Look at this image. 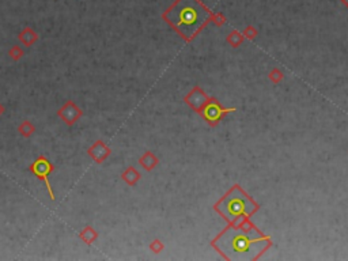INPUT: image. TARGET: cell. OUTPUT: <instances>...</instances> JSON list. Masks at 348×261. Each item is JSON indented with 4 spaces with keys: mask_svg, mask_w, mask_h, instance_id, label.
Masks as SVG:
<instances>
[{
    "mask_svg": "<svg viewBox=\"0 0 348 261\" xmlns=\"http://www.w3.org/2000/svg\"><path fill=\"white\" fill-rule=\"evenodd\" d=\"M218 246L228 258H253L267 246V241L252 238L241 230L228 229L216 241Z\"/></svg>",
    "mask_w": 348,
    "mask_h": 261,
    "instance_id": "cell-2",
    "label": "cell"
},
{
    "mask_svg": "<svg viewBox=\"0 0 348 261\" xmlns=\"http://www.w3.org/2000/svg\"><path fill=\"white\" fill-rule=\"evenodd\" d=\"M224 112H226V110L220 108L216 102H211V104H208L205 106V109L203 110V114H204V117L207 118V120H210V121H216V120L220 118V116H222Z\"/></svg>",
    "mask_w": 348,
    "mask_h": 261,
    "instance_id": "cell-5",
    "label": "cell"
},
{
    "mask_svg": "<svg viewBox=\"0 0 348 261\" xmlns=\"http://www.w3.org/2000/svg\"><path fill=\"white\" fill-rule=\"evenodd\" d=\"M165 18L184 37L191 38L208 21L210 13L199 0H177L165 14Z\"/></svg>",
    "mask_w": 348,
    "mask_h": 261,
    "instance_id": "cell-1",
    "label": "cell"
},
{
    "mask_svg": "<svg viewBox=\"0 0 348 261\" xmlns=\"http://www.w3.org/2000/svg\"><path fill=\"white\" fill-rule=\"evenodd\" d=\"M218 210L227 218V221H234L237 218L248 215L249 212L253 211V204L240 190L236 189L220 203Z\"/></svg>",
    "mask_w": 348,
    "mask_h": 261,
    "instance_id": "cell-3",
    "label": "cell"
},
{
    "mask_svg": "<svg viewBox=\"0 0 348 261\" xmlns=\"http://www.w3.org/2000/svg\"><path fill=\"white\" fill-rule=\"evenodd\" d=\"M31 170H33V173L36 174L38 178H42V180L45 181V184H46V188H48V192H49V196L50 199H54L53 196V192H52V188H50V184H49V178H48V176H49V173L52 171V165H50L45 158H40V159H37L36 162L33 163V166H31Z\"/></svg>",
    "mask_w": 348,
    "mask_h": 261,
    "instance_id": "cell-4",
    "label": "cell"
}]
</instances>
